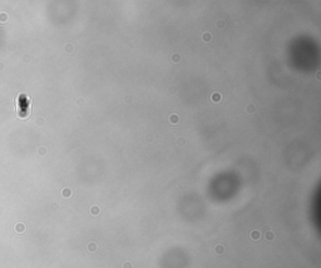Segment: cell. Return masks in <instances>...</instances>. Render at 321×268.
<instances>
[{
    "label": "cell",
    "mask_w": 321,
    "mask_h": 268,
    "mask_svg": "<svg viewBox=\"0 0 321 268\" xmlns=\"http://www.w3.org/2000/svg\"><path fill=\"white\" fill-rule=\"evenodd\" d=\"M250 237L252 241H259V239L261 238V232L257 231V229H253V231H251V233H250Z\"/></svg>",
    "instance_id": "cell-1"
},
{
    "label": "cell",
    "mask_w": 321,
    "mask_h": 268,
    "mask_svg": "<svg viewBox=\"0 0 321 268\" xmlns=\"http://www.w3.org/2000/svg\"><path fill=\"white\" fill-rule=\"evenodd\" d=\"M265 239L267 242L273 241V239H275V232H273V231H267L265 233Z\"/></svg>",
    "instance_id": "cell-2"
},
{
    "label": "cell",
    "mask_w": 321,
    "mask_h": 268,
    "mask_svg": "<svg viewBox=\"0 0 321 268\" xmlns=\"http://www.w3.org/2000/svg\"><path fill=\"white\" fill-rule=\"evenodd\" d=\"M201 39H202L204 43H210L211 40H212V34L208 33V31H206V33H203V34H202Z\"/></svg>",
    "instance_id": "cell-3"
},
{
    "label": "cell",
    "mask_w": 321,
    "mask_h": 268,
    "mask_svg": "<svg viewBox=\"0 0 321 268\" xmlns=\"http://www.w3.org/2000/svg\"><path fill=\"white\" fill-rule=\"evenodd\" d=\"M87 248H88V251H89V252H92V253H94V252H96L97 249H98V246H97L96 242H90V243H88Z\"/></svg>",
    "instance_id": "cell-4"
},
{
    "label": "cell",
    "mask_w": 321,
    "mask_h": 268,
    "mask_svg": "<svg viewBox=\"0 0 321 268\" xmlns=\"http://www.w3.org/2000/svg\"><path fill=\"white\" fill-rule=\"evenodd\" d=\"M89 212H90L92 216H98V214L100 213V208L98 206H93V207H90Z\"/></svg>",
    "instance_id": "cell-5"
},
{
    "label": "cell",
    "mask_w": 321,
    "mask_h": 268,
    "mask_svg": "<svg viewBox=\"0 0 321 268\" xmlns=\"http://www.w3.org/2000/svg\"><path fill=\"white\" fill-rule=\"evenodd\" d=\"M211 99H212L213 102H220V100H222V95L220 93H213L212 95H211Z\"/></svg>",
    "instance_id": "cell-6"
},
{
    "label": "cell",
    "mask_w": 321,
    "mask_h": 268,
    "mask_svg": "<svg viewBox=\"0 0 321 268\" xmlns=\"http://www.w3.org/2000/svg\"><path fill=\"white\" fill-rule=\"evenodd\" d=\"M215 252L217 254H222L223 252H225V247H223L222 244H217L216 247H215Z\"/></svg>",
    "instance_id": "cell-7"
},
{
    "label": "cell",
    "mask_w": 321,
    "mask_h": 268,
    "mask_svg": "<svg viewBox=\"0 0 321 268\" xmlns=\"http://www.w3.org/2000/svg\"><path fill=\"white\" fill-rule=\"evenodd\" d=\"M169 122H172V123H177V122H178V116H177V114H172L171 116H169Z\"/></svg>",
    "instance_id": "cell-8"
},
{
    "label": "cell",
    "mask_w": 321,
    "mask_h": 268,
    "mask_svg": "<svg viewBox=\"0 0 321 268\" xmlns=\"http://www.w3.org/2000/svg\"><path fill=\"white\" fill-rule=\"evenodd\" d=\"M63 195H64L65 198H69L72 195V191H69V189H64V191H63Z\"/></svg>",
    "instance_id": "cell-9"
},
{
    "label": "cell",
    "mask_w": 321,
    "mask_h": 268,
    "mask_svg": "<svg viewBox=\"0 0 321 268\" xmlns=\"http://www.w3.org/2000/svg\"><path fill=\"white\" fill-rule=\"evenodd\" d=\"M122 268H133V264H132L131 262H128V261H125V262L122 264Z\"/></svg>",
    "instance_id": "cell-10"
},
{
    "label": "cell",
    "mask_w": 321,
    "mask_h": 268,
    "mask_svg": "<svg viewBox=\"0 0 321 268\" xmlns=\"http://www.w3.org/2000/svg\"><path fill=\"white\" fill-rule=\"evenodd\" d=\"M255 105H252V104H251V105H247V108H246V110L248 113H252V112H255Z\"/></svg>",
    "instance_id": "cell-11"
},
{
    "label": "cell",
    "mask_w": 321,
    "mask_h": 268,
    "mask_svg": "<svg viewBox=\"0 0 321 268\" xmlns=\"http://www.w3.org/2000/svg\"><path fill=\"white\" fill-rule=\"evenodd\" d=\"M172 60L173 62H179V60H181V56H179L178 54H174L172 56Z\"/></svg>",
    "instance_id": "cell-12"
},
{
    "label": "cell",
    "mask_w": 321,
    "mask_h": 268,
    "mask_svg": "<svg viewBox=\"0 0 321 268\" xmlns=\"http://www.w3.org/2000/svg\"><path fill=\"white\" fill-rule=\"evenodd\" d=\"M223 25H225V23H223V21H217V28H225L223 26Z\"/></svg>",
    "instance_id": "cell-13"
}]
</instances>
